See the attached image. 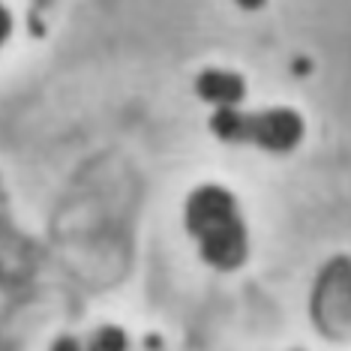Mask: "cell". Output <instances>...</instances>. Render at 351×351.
I'll list each match as a JSON object with an SVG mask.
<instances>
[{"mask_svg":"<svg viewBox=\"0 0 351 351\" xmlns=\"http://www.w3.org/2000/svg\"><path fill=\"white\" fill-rule=\"evenodd\" d=\"M189 231L202 241V252L210 265L231 270L243 261L246 237L234 213V198L219 186H204L189 198L186 207Z\"/></svg>","mask_w":351,"mask_h":351,"instance_id":"1","label":"cell"},{"mask_svg":"<svg viewBox=\"0 0 351 351\" xmlns=\"http://www.w3.org/2000/svg\"><path fill=\"white\" fill-rule=\"evenodd\" d=\"M237 3H241V6H246V10H258V6L265 3V0H237Z\"/></svg>","mask_w":351,"mask_h":351,"instance_id":"7","label":"cell"},{"mask_svg":"<svg viewBox=\"0 0 351 351\" xmlns=\"http://www.w3.org/2000/svg\"><path fill=\"white\" fill-rule=\"evenodd\" d=\"M58 348H75V342H73V339H60Z\"/></svg>","mask_w":351,"mask_h":351,"instance_id":"8","label":"cell"},{"mask_svg":"<svg viewBox=\"0 0 351 351\" xmlns=\"http://www.w3.org/2000/svg\"><path fill=\"white\" fill-rule=\"evenodd\" d=\"M303 123L294 111H265V114L246 121V135L270 150H289L300 141Z\"/></svg>","mask_w":351,"mask_h":351,"instance_id":"2","label":"cell"},{"mask_svg":"<svg viewBox=\"0 0 351 351\" xmlns=\"http://www.w3.org/2000/svg\"><path fill=\"white\" fill-rule=\"evenodd\" d=\"M213 132L222 135V138H246V117L231 108H222L213 117Z\"/></svg>","mask_w":351,"mask_h":351,"instance_id":"4","label":"cell"},{"mask_svg":"<svg viewBox=\"0 0 351 351\" xmlns=\"http://www.w3.org/2000/svg\"><path fill=\"white\" fill-rule=\"evenodd\" d=\"M198 93L202 99L210 102H237L243 99V78L231 75V73H204L198 78Z\"/></svg>","mask_w":351,"mask_h":351,"instance_id":"3","label":"cell"},{"mask_svg":"<svg viewBox=\"0 0 351 351\" xmlns=\"http://www.w3.org/2000/svg\"><path fill=\"white\" fill-rule=\"evenodd\" d=\"M97 348H123L126 346V339H123V333L117 330V327H106V330L99 333V339L93 342Z\"/></svg>","mask_w":351,"mask_h":351,"instance_id":"5","label":"cell"},{"mask_svg":"<svg viewBox=\"0 0 351 351\" xmlns=\"http://www.w3.org/2000/svg\"><path fill=\"white\" fill-rule=\"evenodd\" d=\"M6 34H10V12L0 6V43L6 39Z\"/></svg>","mask_w":351,"mask_h":351,"instance_id":"6","label":"cell"}]
</instances>
